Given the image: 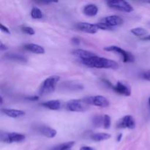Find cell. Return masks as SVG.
I'll return each instance as SVG.
<instances>
[{"instance_id": "obj_1", "label": "cell", "mask_w": 150, "mask_h": 150, "mask_svg": "<svg viewBox=\"0 0 150 150\" xmlns=\"http://www.w3.org/2000/svg\"><path fill=\"white\" fill-rule=\"evenodd\" d=\"M81 62L86 67H92V68H103V69H112L116 70L119 67L118 63L111 59H108L104 57L95 56L89 59L82 60Z\"/></svg>"}, {"instance_id": "obj_2", "label": "cell", "mask_w": 150, "mask_h": 150, "mask_svg": "<svg viewBox=\"0 0 150 150\" xmlns=\"http://www.w3.org/2000/svg\"><path fill=\"white\" fill-rule=\"evenodd\" d=\"M59 80L60 78L58 76H51L45 79L39 88L40 95H45L54 92Z\"/></svg>"}, {"instance_id": "obj_3", "label": "cell", "mask_w": 150, "mask_h": 150, "mask_svg": "<svg viewBox=\"0 0 150 150\" xmlns=\"http://www.w3.org/2000/svg\"><path fill=\"white\" fill-rule=\"evenodd\" d=\"M88 104L85 102L84 99L70 100L66 103V109L72 112H83L88 108Z\"/></svg>"}, {"instance_id": "obj_4", "label": "cell", "mask_w": 150, "mask_h": 150, "mask_svg": "<svg viewBox=\"0 0 150 150\" xmlns=\"http://www.w3.org/2000/svg\"><path fill=\"white\" fill-rule=\"evenodd\" d=\"M26 139L24 134L19 133H6V132H1L0 134V139L2 142L6 144L13 143H20L23 142Z\"/></svg>"}, {"instance_id": "obj_5", "label": "cell", "mask_w": 150, "mask_h": 150, "mask_svg": "<svg viewBox=\"0 0 150 150\" xmlns=\"http://www.w3.org/2000/svg\"><path fill=\"white\" fill-rule=\"evenodd\" d=\"M103 81H104V83H106L116 93L119 94V95L126 97L130 96V95H131V89H130V88L126 84H125V83H122L121 81H118L116 85H113L112 83H111V82L108 81V80H105V79H103Z\"/></svg>"}, {"instance_id": "obj_6", "label": "cell", "mask_w": 150, "mask_h": 150, "mask_svg": "<svg viewBox=\"0 0 150 150\" xmlns=\"http://www.w3.org/2000/svg\"><path fill=\"white\" fill-rule=\"evenodd\" d=\"M104 50L107 51H112V52H115L117 54H120L122 58V61L124 62H133L135 61V57L130 52H127L125 50L122 49V48L117 46V45L107 46L104 48Z\"/></svg>"}, {"instance_id": "obj_7", "label": "cell", "mask_w": 150, "mask_h": 150, "mask_svg": "<svg viewBox=\"0 0 150 150\" xmlns=\"http://www.w3.org/2000/svg\"><path fill=\"white\" fill-rule=\"evenodd\" d=\"M83 99L88 105H94L97 107H100V108H106L110 104L108 100L101 95L88 97V98H83Z\"/></svg>"}, {"instance_id": "obj_8", "label": "cell", "mask_w": 150, "mask_h": 150, "mask_svg": "<svg viewBox=\"0 0 150 150\" xmlns=\"http://www.w3.org/2000/svg\"><path fill=\"white\" fill-rule=\"evenodd\" d=\"M107 4L111 8L121 10L125 13H131L133 11V7L131 4L126 1H119V0H112L107 1Z\"/></svg>"}, {"instance_id": "obj_9", "label": "cell", "mask_w": 150, "mask_h": 150, "mask_svg": "<svg viewBox=\"0 0 150 150\" xmlns=\"http://www.w3.org/2000/svg\"><path fill=\"white\" fill-rule=\"evenodd\" d=\"M117 127L118 129L128 128L133 130L136 127V121L131 115H126L119 120Z\"/></svg>"}, {"instance_id": "obj_10", "label": "cell", "mask_w": 150, "mask_h": 150, "mask_svg": "<svg viewBox=\"0 0 150 150\" xmlns=\"http://www.w3.org/2000/svg\"><path fill=\"white\" fill-rule=\"evenodd\" d=\"M76 27L79 30L81 31V32L89 34H95L98 32V29H99L98 28V26H96V24H92V23H86V22H80V23H78L76 25Z\"/></svg>"}, {"instance_id": "obj_11", "label": "cell", "mask_w": 150, "mask_h": 150, "mask_svg": "<svg viewBox=\"0 0 150 150\" xmlns=\"http://www.w3.org/2000/svg\"><path fill=\"white\" fill-rule=\"evenodd\" d=\"M100 22H103V23L109 25L111 27H114V26H120V25L122 24L124 21L120 16H117V15H113V16H106V17L103 18L101 19Z\"/></svg>"}, {"instance_id": "obj_12", "label": "cell", "mask_w": 150, "mask_h": 150, "mask_svg": "<svg viewBox=\"0 0 150 150\" xmlns=\"http://www.w3.org/2000/svg\"><path fill=\"white\" fill-rule=\"evenodd\" d=\"M38 131L42 135V136H45L49 139H53L57 136V130L55 129L52 128V127H49L47 125H41L38 127Z\"/></svg>"}, {"instance_id": "obj_13", "label": "cell", "mask_w": 150, "mask_h": 150, "mask_svg": "<svg viewBox=\"0 0 150 150\" xmlns=\"http://www.w3.org/2000/svg\"><path fill=\"white\" fill-rule=\"evenodd\" d=\"M1 112L7 117L14 119L20 118L25 115V111L13 108H1Z\"/></svg>"}, {"instance_id": "obj_14", "label": "cell", "mask_w": 150, "mask_h": 150, "mask_svg": "<svg viewBox=\"0 0 150 150\" xmlns=\"http://www.w3.org/2000/svg\"><path fill=\"white\" fill-rule=\"evenodd\" d=\"M42 105L50 110L57 111L62 107V103L59 100H52L45 101V102L42 103Z\"/></svg>"}, {"instance_id": "obj_15", "label": "cell", "mask_w": 150, "mask_h": 150, "mask_svg": "<svg viewBox=\"0 0 150 150\" xmlns=\"http://www.w3.org/2000/svg\"><path fill=\"white\" fill-rule=\"evenodd\" d=\"M73 54H74L76 57H77L78 58H79L80 59L84 60L86 59H89L92 57H95L96 56V54H95L94 53L91 52V51H86V50L83 49H76L73 51Z\"/></svg>"}, {"instance_id": "obj_16", "label": "cell", "mask_w": 150, "mask_h": 150, "mask_svg": "<svg viewBox=\"0 0 150 150\" xmlns=\"http://www.w3.org/2000/svg\"><path fill=\"white\" fill-rule=\"evenodd\" d=\"M24 48L27 51H31L34 54H45V49L41 45L35 43H27L24 45Z\"/></svg>"}, {"instance_id": "obj_17", "label": "cell", "mask_w": 150, "mask_h": 150, "mask_svg": "<svg viewBox=\"0 0 150 150\" xmlns=\"http://www.w3.org/2000/svg\"><path fill=\"white\" fill-rule=\"evenodd\" d=\"M83 13L86 16H89V17H93L95 16L98 13V7L96 4H89L84 6L83 9Z\"/></svg>"}, {"instance_id": "obj_18", "label": "cell", "mask_w": 150, "mask_h": 150, "mask_svg": "<svg viewBox=\"0 0 150 150\" xmlns=\"http://www.w3.org/2000/svg\"><path fill=\"white\" fill-rule=\"evenodd\" d=\"M111 138V135L105 133H96L91 135V139L96 142L108 140Z\"/></svg>"}, {"instance_id": "obj_19", "label": "cell", "mask_w": 150, "mask_h": 150, "mask_svg": "<svg viewBox=\"0 0 150 150\" xmlns=\"http://www.w3.org/2000/svg\"><path fill=\"white\" fill-rule=\"evenodd\" d=\"M6 59H7L10 60H13V61L16 62H27V59H26V57H23V56L20 55V54H14V53H10V54H7V55L5 56Z\"/></svg>"}, {"instance_id": "obj_20", "label": "cell", "mask_w": 150, "mask_h": 150, "mask_svg": "<svg viewBox=\"0 0 150 150\" xmlns=\"http://www.w3.org/2000/svg\"><path fill=\"white\" fill-rule=\"evenodd\" d=\"M131 33L133 35H136V37H140V38H144L147 35L148 31L146 29H145L144 28L142 27H136L133 28V29H131Z\"/></svg>"}, {"instance_id": "obj_21", "label": "cell", "mask_w": 150, "mask_h": 150, "mask_svg": "<svg viewBox=\"0 0 150 150\" xmlns=\"http://www.w3.org/2000/svg\"><path fill=\"white\" fill-rule=\"evenodd\" d=\"M31 17L34 19H41L43 17L42 10L38 7L34 6L31 10Z\"/></svg>"}, {"instance_id": "obj_22", "label": "cell", "mask_w": 150, "mask_h": 150, "mask_svg": "<svg viewBox=\"0 0 150 150\" xmlns=\"http://www.w3.org/2000/svg\"><path fill=\"white\" fill-rule=\"evenodd\" d=\"M75 145V142H68L62 143L59 145L54 146L51 150H64L66 149H72Z\"/></svg>"}, {"instance_id": "obj_23", "label": "cell", "mask_w": 150, "mask_h": 150, "mask_svg": "<svg viewBox=\"0 0 150 150\" xmlns=\"http://www.w3.org/2000/svg\"><path fill=\"white\" fill-rule=\"evenodd\" d=\"M92 123L96 127H100L101 125H103V116H95L92 119Z\"/></svg>"}, {"instance_id": "obj_24", "label": "cell", "mask_w": 150, "mask_h": 150, "mask_svg": "<svg viewBox=\"0 0 150 150\" xmlns=\"http://www.w3.org/2000/svg\"><path fill=\"white\" fill-rule=\"evenodd\" d=\"M103 127L105 129H109L111 127V117L108 114L103 116Z\"/></svg>"}, {"instance_id": "obj_25", "label": "cell", "mask_w": 150, "mask_h": 150, "mask_svg": "<svg viewBox=\"0 0 150 150\" xmlns=\"http://www.w3.org/2000/svg\"><path fill=\"white\" fill-rule=\"evenodd\" d=\"M21 31L25 34H27L29 35H34L35 34V30L31 26H21Z\"/></svg>"}, {"instance_id": "obj_26", "label": "cell", "mask_w": 150, "mask_h": 150, "mask_svg": "<svg viewBox=\"0 0 150 150\" xmlns=\"http://www.w3.org/2000/svg\"><path fill=\"white\" fill-rule=\"evenodd\" d=\"M96 26H98V29H102V30H113V27L110 26L109 25L103 23V22H99V23H95Z\"/></svg>"}, {"instance_id": "obj_27", "label": "cell", "mask_w": 150, "mask_h": 150, "mask_svg": "<svg viewBox=\"0 0 150 150\" xmlns=\"http://www.w3.org/2000/svg\"><path fill=\"white\" fill-rule=\"evenodd\" d=\"M142 78H143L144 79H145V80L150 81V70L144 72V73L142 74Z\"/></svg>"}, {"instance_id": "obj_28", "label": "cell", "mask_w": 150, "mask_h": 150, "mask_svg": "<svg viewBox=\"0 0 150 150\" xmlns=\"http://www.w3.org/2000/svg\"><path fill=\"white\" fill-rule=\"evenodd\" d=\"M1 32H4V33H6V34H8V35H10V29H9V28H7V26H4L2 23H1Z\"/></svg>"}, {"instance_id": "obj_29", "label": "cell", "mask_w": 150, "mask_h": 150, "mask_svg": "<svg viewBox=\"0 0 150 150\" xmlns=\"http://www.w3.org/2000/svg\"><path fill=\"white\" fill-rule=\"evenodd\" d=\"M71 42H72V43L74 44L75 45H79V44H80L81 41H80V40L79 39V38H76V37H74V38H72Z\"/></svg>"}, {"instance_id": "obj_30", "label": "cell", "mask_w": 150, "mask_h": 150, "mask_svg": "<svg viewBox=\"0 0 150 150\" xmlns=\"http://www.w3.org/2000/svg\"><path fill=\"white\" fill-rule=\"evenodd\" d=\"M26 100L30 101H36L39 100V97L36 96V95H33V96H29V97H26Z\"/></svg>"}, {"instance_id": "obj_31", "label": "cell", "mask_w": 150, "mask_h": 150, "mask_svg": "<svg viewBox=\"0 0 150 150\" xmlns=\"http://www.w3.org/2000/svg\"><path fill=\"white\" fill-rule=\"evenodd\" d=\"M7 49H8V47H7V45H4L2 42H0V50H1V51H6V50Z\"/></svg>"}, {"instance_id": "obj_32", "label": "cell", "mask_w": 150, "mask_h": 150, "mask_svg": "<svg viewBox=\"0 0 150 150\" xmlns=\"http://www.w3.org/2000/svg\"><path fill=\"white\" fill-rule=\"evenodd\" d=\"M80 150H96L95 148L91 147V146H82L80 148Z\"/></svg>"}, {"instance_id": "obj_33", "label": "cell", "mask_w": 150, "mask_h": 150, "mask_svg": "<svg viewBox=\"0 0 150 150\" xmlns=\"http://www.w3.org/2000/svg\"><path fill=\"white\" fill-rule=\"evenodd\" d=\"M141 39H142V40H144V41H150V35H146V37L141 38Z\"/></svg>"}, {"instance_id": "obj_34", "label": "cell", "mask_w": 150, "mask_h": 150, "mask_svg": "<svg viewBox=\"0 0 150 150\" xmlns=\"http://www.w3.org/2000/svg\"><path fill=\"white\" fill-rule=\"evenodd\" d=\"M122 133H120V134L118 135V136H117V142H120V141H121V139H122Z\"/></svg>"}, {"instance_id": "obj_35", "label": "cell", "mask_w": 150, "mask_h": 150, "mask_svg": "<svg viewBox=\"0 0 150 150\" xmlns=\"http://www.w3.org/2000/svg\"><path fill=\"white\" fill-rule=\"evenodd\" d=\"M2 103H3V98H2V97H0V103L1 104H2Z\"/></svg>"}, {"instance_id": "obj_36", "label": "cell", "mask_w": 150, "mask_h": 150, "mask_svg": "<svg viewBox=\"0 0 150 150\" xmlns=\"http://www.w3.org/2000/svg\"><path fill=\"white\" fill-rule=\"evenodd\" d=\"M149 108H150V97L149 98Z\"/></svg>"}, {"instance_id": "obj_37", "label": "cell", "mask_w": 150, "mask_h": 150, "mask_svg": "<svg viewBox=\"0 0 150 150\" xmlns=\"http://www.w3.org/2000/svg\"><path fill=\"white\" fill-rule=\"evenodd\" d=\"M146 2H147V3H149V4H150V1H146Z\"/></svg>"}]
</instances>
